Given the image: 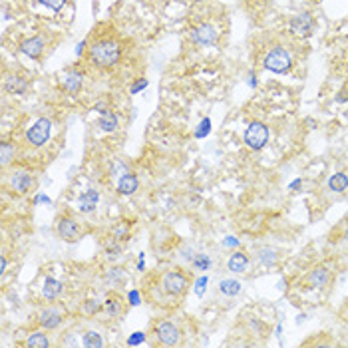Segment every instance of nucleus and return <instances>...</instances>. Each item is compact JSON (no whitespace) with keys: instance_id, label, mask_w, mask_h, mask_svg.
<instances>
[{"instance_id":"nucleus-31","label":"nucleus","mask_w":348,"mask_h":348,"mask_svg":"<svg viewBox=\"0 0 348 348\" xmlns=\"http://www.w3.org/2000/svg\"><path fill=\"white\" fill-rule=\"evenodd\" d=\"M207 282H209L207 275H203V277H199L195 280V295H197V297H203V293H205V289H207Z\"/></svg>"},{"instance_id":"nucleus-34","label":"nucleus","mask_w":348,"mask_h":348,"mask_svg":"<svg viewBox=\"0 0 348 348\" xmlns=\"http://www.w3.org/2000/svg\"><path fill=\"white\" fill-rule=\"evenodd\" d=\"M143 340H145V334H143V332H134V334L128 338V344H130V346H138V344H141Z\"/></svg>"},{"instance_id":"nucleus-28","label":"nucleus","mask_w":348,"mask_h":348,"mask_svg":"<svg viewBox=\"0 0 348 348\" xmlns=\"http://www.w3.org/2000/svg\"><path fill=\"white\" fill-rule=\"evenodd\" d=\"M12 157H14V145L8 143V141H4L0 145V162H2V165H8Z\"/></svg>"},{"instance_id":"nucleus-35","label":"nucleus","mask_w":348,"mask_h":348,"mask_svg":"<svg viewBox=\"0 0 348 348\" xmlns=\"http://www.w3.org/2000/svg\"><path fill=\"white\" fill-rule=\"evenodd\" d=\"M147 84H149L147 80H138V82H136V84H134V86L130 88V92H132V93L141 92V90H145V88H147Z\"/></svg>"},{"instance_id":"nucleus-41","label":"nucleus","mask_w":348,"mask_h":348,"mask_svg":"<svg viewBox=\"0 0 348 348\" xmlns=\"http://www.w3.org/2000/svg\"><path fill=\"white\" fill-rule=\"evenodd\" d=\"M84 48H86V40H82V42L76 46V56H82V54H84Z\"/></svg>"},{"instance_id":"nucleus-23","label":"nucleus","mask_w":348,"mask_h":348,"mask_svg":"<svg viewBox=\"0 0 348 348\" xmlns=\"http://www.w3.org/2000/svg\"><path fill=\"white\" fill-rule=\"evenodd\" d=\"M219 293L227 295V297H235L241 293V282L239 280H231V278H225L219 282Z\"/></svg>"},{"instance_id":"nucleus-24","label":"nucleus","mask_w":348,"mask_h":348,"mask_svg":"<svg viewBox=\"0 0 348 348\" xmlns=\"http://www.w3.org/2000/svg\"><path fill=\"white\" fill-rule=\"evenodd\" d=\"M48 344H50V340H48V336L44 332H34L26 340V346L28 348H46Z\"/></svg>"},{"instance_id":"nucleus-33","label":"nucleus","mask_w":348,"mask_h":348,"mask_svg":"<svg viewBox=\"0 0 348 348\" xmlns=\"http://www.w3.org/2000/svg\"><path fill=\"white\" fill-rule=\"evenodd\" d=\"M40 4H44L52 10H62V6L66 4V0H40Z\"/></svg>"},{"instance_id":"nucleus-43","label":"nucleus","mask_w":348,"mask_h":348,"mask_svg":"<svg viewBox=\"0 0 348 348\" xmlns=\"http://www.w3.org/2000/svg\"><path fill=\"white\" fill-rule=\"evenodd\" d=\"M4 271H6V259L0 257V273H4Z\"/></svg>"},{"instance_id":"nucleus-13","label":"nucleus","mask_w":348,"mask_h":348,"mask_svg":"<svg viewBox=\"0 0 348 348\" xmlns=\"http://www.w3.org/2000/svg\"><path fill=\"white\" fill-rule=\"evenodd\" d=\"M139 187V179L136 173H123L121 177H119V181H117V193L119 195H132V193H136Z\"/></svg>"},{"instance_id":"nucleus-9","label":"nucleus","mask_w":348,"mask_h":348,"mask_svg":"<svg viewBox=\"0 0 348 348\" xmlns=\"http://www.w3.org/2000/svg\"><path fill=\"white\" fill-rule=\"evenodd\" d=\"M56 231H58V235H60L64 241H68V243H74V241L80 239V225H78L74 219H70V217L58 219Z\"/></svg>"},{"instance_id":"nucleus-39","label":"nucleus","mask_w":348,"mask_h":348,"mask_svg":"<svg viewBox=\"0 0 348 348\" xmlns=\"http://www.w3.org/2000/svg\"><path fill=\"white\" fill-rule=\"evenodd\" d=\"M119 253H121V249H119V247H112V249H108V259H116Z\"/></svg>"},{"instance_id":"nucleus-12","label":"nucleus","mask_w":348,"mask_h":348,"mask_svg":"<svg viewBox=\"0 0 348 348\" xmlns=\"http://www.w3.org/2000/svg\"><path fill=\"white\" fill-rule=\"evenodd\" d=\"M20 52L26 54V56H30L32 60H36V58H40L42 52H44V40L38 38V36L28 38V40H24L22 44H20Z\"/></svg>"},{"instance_id":"nucleus-29","label":"nucleus","mask_w":348,"mask_h":348,"mask_svg":"<svg viewBox=\"0 0 348 348\" xmlns=\"http://www.w3.org/2000/svg\"><path fill=\"white\" fill-rule=\"evenodd\" d=\"M100 308H102V304H100V301H96V299L86 301L84 302V306H82V310H84V314H86V317H93Z\"/></svg>"},{"instance_id":"nucleus-18","label":"nucleus","mask_w":348,"mask_h":348,"mask_svg":"<svg viewBox=\"0 0 348 348\" xmlns=\"http://www.w3.org/2000/svg\"><path fill=\"white\" fill-rule=\"evenodd\" d=\"M6 90L10 93H24L28 90V82L22 76H8L6 78Z\"/></svg>"},{"instance_id":"nucleus-10","label":"nucleus","mask_w":348,"mask_h":348,"mask_svg":"<svg viewBox=\"0 0 348 348\" xmlns=\"http://www.w3.org/2000/svg\"><path fill=\"white\" fill-rule=\"evenodd\" d=\"M32 185H34V177H32L30 173H26V171H14V173L10 175V187H12L18 195L28 193V191L32 189Z\"/></svg>"},{"instance_id":"nucleus-38","label":"nucleus","mask_w":348,"mask_h":348,"mask_svg":"<svg viewBox=\"0 0 348 348\" xmlns=\"http://www.w3.org/2000/svg\"><path fill=\"white\" fill-rule=\"evenodd\" d=\"M223 245H225V247H237V245H239V239H235V237H227V239L223 241Z\"/></svg>"},{"instance_id":"nucleus-27","label":"nucleus","mask_w":348,"mask_h":348,"mask_svg":"<svg viewBox=\"0 0 348 348\" xmlns=\"http://www.w3.org/2000/svg\"><path fill=\"white\" fill-rule=\"evenodd\" d=\"M193 267L197 269V271H209V267H211V259H209V255H205V253H195V257H193Z\"/></svg>"},{"instance_id":"nucleus-21","label":"nucleus","mask_w":348,"mask_h":348,"mask_svg":"<svg viewBox=\"0 0 348 348\" xmlns=\"http://www.w3.org/2000/svg\"><path fill=\"white\" fill-rule=\"evenodd\" d=\"M64 88L68 90V92L72 93H76V92H80V88H82V74L80 72H70L68 76L64 78Z\"/></svg>"},{"instance_id":"nucleus-36","label":"nucleus","mask_w":348,"mask_h":348,"mask_svg":"<svg viewBox=\"0 0 348 348\" xmlns=\"http://www.w3.org/2000/svg\"><path fill=\"white\" fill-rule=\"evenodd\" d=\"M128 301H130V304H132V306L139 304V302H141V299H139L138 291H130V295H128Z\"/></svg>"},{"instance_id":"nucleus-37","label":"nucleus","mask_w":348,"mask_h":348,"mask_svg":"<svg viewBox=\"0 0 348 348\" xmlns=\"http://www.w3.org/2000/svg\"><path fill=\"white\" fill-rule=\"evenodd\" d=\"M117 171H121V173H128V167H125V163H121V162L114 163V167H112V173H117Z\"/></svg>"},{"instance_id":"nucleus-22","label":"nucleus","mask_w":348,"mask_h":348,"mask_svg":"<svg viewBox=\"0 0 348 348\" xmlns=\"http://www.w3.org/2000/svg\"><path fill=\"white\" fill-rule=\"evenodd\" d=\"M102 308H104V312H106L108 317H117V314L121 312V302H119V297L110 295V297L106 299V302L102 304Z\"/></svg>"},{"instance_id":"nucleus-16","label":"nucleus","mask_w":348,"mask_h":348,"mask_svg":"<svg viewBox=\"0 0 348 348\" xmlns=\"http://www.w3.org/2000/svg\"><path fill=\"white\" fill-rule=\"evenodd\" d=\"M62 291H64V287H62V282H60V280H56V278H52V277H46L42 293H44V297H46L48 301L58 299V297L62 295Z\"/></svg>"},{"instance_id":"nucleus-42","label":"nucleus","mask_w":348,"mask_h":348,"mask_svg":"<svg viewBox=\"0 0 348 348\" xmlns=\"http://www.w3.org/2000/svg\"><path fill=\"white\" fill-rule=\"evenodd\" d=\"M249 86H251V88H255V86H257V76H255V74H249Z\"/></svg>"},{"instance_id":"nucleus-1","label":"nucleus","mask_w":348,"mask_h":348,"mask_svg":"<svg viewBox=\"0 0 348 348\" xmlns=\"http://www.w3.org/2000/svg\"><path fill=\"white\" fill-rule=\"evenodd\" d=\"M121 58V48L116 40L102 38L90 46V60L98 68H114Z\"/></svg>"},{"instance_id":"nucleus-30","label":"nucleus","mask_w":348,"mask_h":348,"mask_svg":"<svg viewBox=\"0 0 348 348\" xmlns=\"http://www.w3.org/2000/svg\"><path fill=\"white\" fill-rule=\"evenodd\" d=\"M209 132H211V119H209V117H205V119H201L199 128L195 130V138L203 139L205 136H209Z\"/></svg>"},{"instance_id":"nucleus-19","label":"nucleus","mask_w":348,"mask_h":348,"mask_svg":"<svg viewBox=\"0 0 348 348\" xmlns=\"http://www.w3.org/2000/svg\"><path fill=\"white\" fill-rule=\"evenodd\" d=\"M98 125H100L104 132H116L117 130V116L114 114V112L106 110V112L102 114V117H100Z\"/></svg>"},{"instance_id":"nucleus-26","label":"nucleus","mask_w":348,"mask_h":348,"mask_svg":"<svg viewBox=\"0 0 348 348\" xmlns=\"http://www.w3.org/2000/svg\"><path fill=\"white\" fill-rule=\"evenodd\" d=\"M84 346H88V348H100V346H104V340H102V336L98 334V332H93V330H90V332H86L84 334Z\"/></svg>"},{"instance_id":"nucleus-11","label":"nucleus","mask_w":348,"mask_h":348,"mask_svg":"<svg viewBox=\"0 0 348 348\" xmlns=\"http://www.w3.org/2000/svg\"><path fill=\"white\" fill-rule=\"evenodd\" d=\"M38 323H40L42 328H46V330L58 328L60 323H62V312H60L58 308H46V310H42V312H40Z\"/></svg>"},{"instance_id":"nucleus-4","label":"nucleus","mask_w":348,"mask_h":348,"mask_svg":"<svg viewBox=\"0 0 348 348\" xmlns=\"http://www.w3.org/2000/svg\"><path fill=\"white\" fill-rule=\"evenodd\" d=\"M267 141H269V128L265 123H261V121L249 123L247 132H245V143L257 151V149H263Z\"/></svg>"},{"instance_id":"nucleus-6","label":"nucleus","mask_w":348,"mask_h":348,"mask_svg":"<svg viewBox=\"0 0 348 348\" xmlns=\"http://www.w3.org/2000/svg\"><path fill=\"white\" fill-rule=\"evenodd\" d=\"M189 38L197 46H213L217 42V38H219V32H217V28L213 24H199L197 28L191 30Z\"/></svg>"},{"instance_id":"nucleus-40","label":"nucleus","mask_w":348,"mask_h":348,"mask_svg":"<svg viewBox=\"0 0 348 348\" xmlns=\"http://www.w3.org/2000/svg\"><path fill=\"white\" fill-rule=\"evenodd\" d=\"M38 203H50V197H46V195H36L34 197V205H38Z\"/></svg>"},{"instance_id":"nucleus-3","label":"nucleus","mask_w":348,"mask_h":348,"mask_svg":"<svg viewBox=\"0 0 348 348\" xmlns=\"http://www.w3.org/2000/svg\"><path fill=\"white\" fill-rule=\"evenodd\" d=\"M189 287V280L183 273L179 271H165L162 275V289L163 293L171 295V297H181Z\"/></svg>"},{"instance_id":"nucleus-32","label":"nucleus","mask_w":348,"mask_h":348,"mask_svg":"<svg viewBox=\"0 0 348 348\" xmlns=\"http://www.w3.org/2000/svg\"><path fill=\"white\" fill-rule=\"evenodd\" d=\"M121 277H123V273H121V269H110V273L106 275V280L112 284V282H117V280H121Z\"/></svg>"},{"instance_id":"nucleus-2","label":"nucleus","mask_w":348,"mask_h":348,"mask_svg":"<svg viewBox=\"0 0 348 348\" xmlns=\"http://www.w3.org/2000/svg\"><path fill=\"white\" fill-rule=\"evenodd\" d=\"M265 68L275 72V74H287L289 70L293 68V58L289 54V50L284 48H273L267 56H265Z\"/></svg>"},{"instance_id":"nucleus-20","label":"nucleus","mask_w":348,"mask_h":348,"mask_svg":"<svg viewBox=\"0 0 348 348\" xmlns=\"http://www.w3.org/2000/svg\"><path fill=\"white\" fill-rule=\"evenodd\" d=\"M328 187H330V191H336V193H342V191H346L348 187V175L346 173H334L330 179H328Z\"/></svg>"},{"instance_id":"nucleus-17","label":"nucleus","mask_w":348,"mask_h":348,"mask_svg":"<svg viewBox=\"0 0 348 348\" xmlns=\"http://www.w3.org/2000/svg\"><path fill=\"white\" fill-rule=\"evenodd\" d=\"M227 267H229L231 273H245L247 267H249V257L245 255V253H235V255H231V259H229Z\"/></svg>"},{"instance_id":"nucleus-25","label":"nucleus","mask_w":348,"mask_h":348,"mask_svg":"<svg viewBox=\"0 0 348 348\" xmlns=\"http://www.w3.org/2000/svg\"><path fill=\"white\" fill-rule=\"evenodd\" d=\"M259 261H261V265H265V267H273V265L277 263V253H275L273 249L265 247V249L259 251Z\"/></svg>"},{"instance_id":"nucleus-8","label":"nucleus","mask_w":348,"mask_h":348,"mask_svg":"<svg viewBox=\"0 0 348 348\" xmlns=\"http://www.w3.org/2000/svg\"><path fill=\"white\" fill-rule=\"evenodd\" d=\"M291 30L299 36H310L314 30V18L308 12H301L291 18Z\"/></svg>"},{"instance_id":"nucleus-5","label":"nucleus","mask_w":348,"mask_h":348,"mask_svg":"<svg viewBox=\"0 0 348 348\" xmlns=\"http://www.w3.org/2000/svg\"><path fill=\"white\" fill-rule=\"evenodd\" d=\"M50 134H52V121L46 119V117H40L26 134V139L28 143H32L34 147H42L50 139Z\"/></svg>"},{"instance_id":"nucleus-7","label":"nucleus","mask_w":348,"mask_h":348,"mask_svg":"<svg viewBox=\"0 0 348 348\" xmlns=\"http://www.w3.org/2000/svg\"><path fill=\"white\" fill-rule=\"evenodd\" d=\"M155 334H157V340L162 342L163 346H175L179 344V338H181V330L179 326L171 321H163L155 328Z\"/></svg>"},{"instance_id":"nucleus-15","label":"nucleus","mask_w":348,"mask_h":348,"mask_svg":"<svg viewBox=\"0 0 348 348\" xmlns=\"http://www.w3.org/2000/svg\"><path fill=\"white\" fill-rule=\"evenodd\" d=\"M328 278H330L328 269L326 267H317L308 275V284H310V289H323L326 282H328Z\"/></svg>"},{"instance_id":"nucleus-44","label":"nucleus","mask_w":348,"mask_h":348,"mask_svg":"<svg viewBox=\"0 0 348 348\" xmlns=\"http://www.w3.org/2000/svg\"><path fill=\"white\" fill-rule=\"evenodd\" d=\"M344 241H346V245H348V229H346V233H344Z\"/></svg>"},{"instance_id":"nucleus-14","label":"nucleus","mask_w":348,"mask_h":348,"mask_svg":"<svg viewBox=\"0 0 348 348\" xmlns=\"http://www.w3.org/2000/svg\"><path fill=\"white\" fill-rule=\"evenodd\" d=\"M98 199H100V193H98V191L86 189V191L80 193V197H78V209H80L82 213H90V211H93L96 205H98Z\"/></svg>"}]
</instances>
